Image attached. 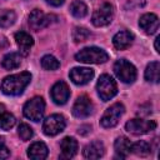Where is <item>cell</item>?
I'll list each match as a JSON object with an SVG mask.
<instances>
[{
  "label": "cell",
  "mask_w": 160,
  "mask_h": 160,
  "mask_svg": "<svg viewBox=\"0 0 160 160\" xmlns=\"http://www.w3.org/2000/svg\"><path fill=\"white\" fill-rule=\"evenodd\" d=\"M45 1L48 4H50V5H52V6H60V5L64 4L65 0H45Z\"/></svg>",
  "instance_id": "1f68e13d"
},
{
  "label": "cell",
  "mask_w": 160,
  "mask_h": 160,
  "mask_svg": "<svg viewBox=\"0 0 160 160\" xmlns=\"http://www.w3.org/2000/svg\"><path fill=\"white\" fill-rule=\"evenodd\" d=\"M16 20V14L12 10L2 9L0 10V28H9Z\"/></svg>",
  "instance_id": "cb8c5ba5"
},
{
  "label": "cell",
  "mask_w": 160,
  "mask_h": 160,
  "mask_svg": "<svg viewBox=\"0 0 160 160\" xmlns=\"http://www.w3.org/2000/svg\"><path fill=\"white\" fill-rule=\"evenodd\" d=\"M70 12L75 18L81 19V18H84L88 14V6L81 0H74L71 2V5H70Z\"/></svg>",
  "instance_id": "d4e9b609"
},
{
  "label": "cell",
  "mask_w": 160,
  "mask_h": 160,
  "mask_svg": "<svg viewBox=\"0 0 160 160\" xmlns=\"http://www.w3.org/2000/svg\"><path fill=\"white\" fill-rule=\"evenodd\" d=\"M131 151L138 156H148L151 151V146L149 145V142L140 140L135 144H131Z\"/></svg>",
  "instance_id": "484cf974"
},
{
  "label": "cell",
  "mask_w": 160,
  "mask_h": 160,
  "mask_svg": "<svg viewBox=\"0 0 160 160\" xmlns=\"http://www.w3.org/2000/svg\"><path fill=\"white\" fill-rule=\"evenodd\" d=\"M126 131H129L132 135H142L148 134L156 129V121L155 120H142V119H132L129 120L125 124Z\"/></svg>",
  "instance_id": "9c48e42d"
},
{
  "label": "cell",
  "mask_w": 160,
  "mask_h": 160,
  "mask_svg": "<svg viewBox=\"0 0 160 160\" xmlns=\"http://www.w3.org/2000/svg\"><path fill=\"white\" fill-rule=\"evenodd\" d=\"M60 150L62 159H71L78 151V141L74 138L66 136L60 142Z\"/></svg>",
  "instance_id": "ac0fdd59"
},
{
  "label": "cell",
  "mask_w": 160,
  "mask_h": 160,
  "mask_svg": "<svg viewBox=\"0 0 160 160\" xmlns=\"http://www.w3.org/2000/svg\"><path fill=\"white\" fill-rule=\"evenodd\" d=\"M92 111V102L86 95H81L76 99L72 106V115L75 118H86Z\"/></svg>",
  "instance_id": "7c38bea8"
},
{
  "label": "cell",
  "mask_w": 160,
  "mask_h": 160,
  "mask_svg": "<svg viewBox=\"0 0 160 160\" xmlns=\"http://www.w3.org/2000/svg\"><path fill=\"white\" fill-rule=\"evenodd\" d=\"M114 72L125 84H131L136 80V69L135 66L126 61L125 59H120L114 64Z\"/></svg>",
  "instance_id": "277c9868"
},
{
  "label": "cell",
  "mask_w": 160,
  "mask_h": 160,
  "mask_svg": "<svg viewBox=\"0 0 160 160\" xmlns=\"http://www.w3.org/2000/svg\"><path fill=\"white\" fill-rule=\"evenodd\" d=\"M50 96L55 104L64 105L70 98V89H69L68 84L62 80L55 82L50 90Z\"/></svg>",
  "instance_id": "8fae6325"
},
{
  "label": "cell",
  "mask_w": 160,
  "mask_h": 160,
  "mask_svg": "<svg viewBox=\"0 0 160 160\" xmlns=\"http://www.w3.org/2000/svg\"><path fill=\"white\" fill-rule=\"evenodd\" d=\"M159 40H160V36H156V39H155V50H156V52H160V50H159Z\"/></svg>",
  "instance_id": "d6a6232c"
},
{
  "label": "cell",
  "mask_w": 160,
  "mask_h": 160,
  "mask_svg": "<svg viewBox=\"0 0 160 160\" xmlns=\"http://www.w3.org/2000/svg\"><path fill=\"white\" fill-rule=\"evenodd\" d=\"M104 152H105L104 144L99 140L89 142L82 150V154L86 159H99L104 155Z\"/></svg>",
  "instance_id": "e0dca14e"
},
{
  "label": "cell",
  "mask_w": 160,
  "mask_h": 160,
  "mask_svg": "<svg viewBox=\"0 0 160 160\" xmlns=\"http://www.w3.org/2000/svg\"><path fill=\"white\" fill-rule=\"evenodd\" d=\"M139 26L144 30V32L151 35L159 29V18L152 12H146L140 18Z\"/></svg>",
  "instance_id": "5bb4252c"
},
{
  "label": "cell",
  "mask_w": 160,
  "mask_h": 160,
  "mask_svg": "<svg viewBox=\"0 0 160 160\" xmlns=\"http://www.w3.org/2000/svg\"><path fill=\"white\" fill-rule=\"evenodd\" d=\"M30 80H31V74L28 71H22L20 74L6 76L1 82V90L5 95L18 96L22 94L25 88L29 85Z\"/></svg>",
  "instance_id": "6da1fadb"
},
{
  "label": "cell",
  "mask_w": 160,
  "mask_h": 160,
  "mask_svg": "<svg viewBox=\"0 0 160 160\" xmlns=\"http://www.w3.org/2000/svg\"><path fill=\"white\" fill-rule=\"evenodd\" d=\"M145 0H125V8H139V6H144Z\"/></svg>",
  "instance_id": "4dcf8cb0"
},
{
  "label": "cell",
  "mask_w": 160,
  "mask_h": 160,
  "mask_svg": "<svg viewBox=\"0 0 160 160\" xmlns=\"http://www.w3.org/2000/svg\"><path fill=\"white\" fill-rule=\"evenodd\" d=\"M132 40H134V35L130 31L121 30V31H119V32H116L114 35L112 44H114L115 49H118V50H125V49H128L131 45Z\"/></svg>",
  "instance_id": "2e32d148"
},
{
  "label": "cell",
  "mask_w": 160,
  "mask_h": 160,
  "mask_svg": "<svg viewBox=\"0 0 160 160\" xmlns=\"http://www.w3.org/2000/svg\"><path fill=\"white\" fill-rule=\"evenodd\" d=\"M96 90H98V94L100 96V99L102 101H108L110 99H112L116 92H118V86H116V82L115 80L108 75V74H102L98 82H96Z\"/></svg>",
  "instance_id": "3957f363"
},
{
  "label": "cell",
  "mask_w": 160,
  "mask_h": 160,
  "mask_svg": "<svg viewBox=\"0 0 160 160\" xmlns=\"http://www.w3.org/2000/svg\"><path fill=\"white\" fill-rule=\"evenodd\" d=\"M75 60L84 64H102L109 60V54L96 46H89L81 49L75 54Z\"/></svg>",
  "instance_id": "7a4b0ae2"
},
{
  "label": "cell",
  "mask_w": 160,
  "mask_h": 160,
  "mask_svg": "<svg viewBox=\"0 0 160 160\" xmlns=\"http://www.w3.org/2000/svg\"><path fill=\"white\" fill-rule=\"evenodd\" d=\"M14 38H15V41H16L19 49H20V54L24 55V56H26L30 52L31 46L34 45L32 38L30 36V34H28L25 31H18V32H15Z\"/></svg>",
  "instance_id": "9a60e30c"
},
{
  "label": "cell",
  "mask_w": 160,
  "mask_h": 160,
  "mask_svg": "<svg viewBox=\"0 0 160 160\" xmlns=\"http://www.w3.org/2000/svg\"><path fill=\"white\" fill-rule=\"evenodd\" d=\"M32 135H34L32 129H31L28 124L22 122V124L19 125V136H20V139H21L22 141H28V140H30V139L32 138Z\"/></svg>",
  "instance_id": "f1b7e54d"
},
{
  "label": "cell",
  "mask_w": 160,
  "mask_h": 160,
  "mask_svg": "<svg viewBox=\"0 0 160 160\" xmlns=\"http://www.w3.org/2000/svg\"><path fill=\"white\" fill-rule=\"evenodd\" d=\"M20 62H21V56L18 52H9L1 60L2 68L8 69V70H12V69L19 68L20 66Z\"/></svg>",
  "instance_id": "7402d4cb"
},
{
  "label": "cell",
  "mask_w": 160,
  "mask_h": 160,
  "mask_svg": "<svg viewBox=\"0 0 160 160\" xmlns=\"http://www.w3.org/2000/svg\"><path fill=\"white\" fill-rule=\"evenodd\" d=\"M124 111H125V108H124L122 104H120V102L112 104L110 108L106 109V111L104 112L102 118L100 119L101 126H102V128H106V129L114 128V126L119 122V120H120V118L122 116Z\"/></svg>",
  "instance_id": "8992f818"
},
{
  "label": "cell",
  "mask_w": 160,
  "mask_h": 160,
  "mask_svg": "<svg viewBox=\"0 0 160 160\" xmlns=\"http://www.w3.org/2000/svg\"><path fill=\"white\" fill-rule=\"evenodd\" d=\"M56 16L51 14H45L40 9H34L29 15V26L34 31H39L46 26H49L52 20H55Z\"/></svg>",
  "instance_id": "ba28073f"
},
{
  "label": "cell",
  "mask_w": 160,
  "mask_h": 160,
  "mask_svg": "<svg viewBox=\"0 0 160 160\" xmlns=\"http://www.w3.org/2000/svg\"><path fill=\"white\" fill-rule=\"evenodd\" d=\"M112 15H114V10H112V6L109 4V2H104L98 10H95V12L92 14V18H91V22L100 28V26H105L111 22L112 20Z\"/></svg>",
  "instance_id": "30bf717a"
},
{
  "label": "cell",
  "mask_w": 160,
  "mask_h": 160,
  "mask_svg": "<svg viewBox=\"0 0 160 160\" xmlns=\"http://www.w3.org/2000/svg\"><path fill=\"white\" fill-rule=\"evenodd\" d=\"M24 115L25 118L32 120V121H39L42 119L44 116V111H45V102L44 99L40 96H35L32 99H30L29 101L25 102L24 105Z\"/></svg>",
  "instance_id": "5b68a950"
},
{
  "label": "cell",
  "mask_w": 160,
  "mask_h": 160,
  "mask_svg": "<svg viewBox=\"0 0 160 160\" xmlns=\"http://www.w3.org/2000/svg\"><path fill=\"white\" fill-rule=\"evenodd\" d=\"M10 155V150L5 144V139L0 136V159H6Z\"/></svg>",
  "instance_id": "f546056e"
},
{
  "label": "cell",
  "mask_w": 160,
  "mask_h": 160,
  "mask_svg": "<svg viewBox=\"0 0 160 160\" xmlns=\"http://www.w3.org/2000/svg\"><path fill=\"white\" fill-rule=\"evenodd\" d=\"M90 38V31L85 28H81V26H76L74 30H72V39L75 42H81V41H85Z\"/></svg>",
  "instance_id": "83f0119b"
},
{
  "label": "cell",
  "mask_w": 160,
  "mask_h": 160,
  "mask_svg": "<svg viewBox=\"0 0 160 160\" xmlns=\"http://www.w3.org/2000/svg\"><path fill=\"white\" fill-rule=\"evenodd\" d=\"M48 146L41 142V141H36L34 144H31L28 149V156L30 159H34V160H42L48 156Z\"/></svg>",
  "instance_id": "d6986e66"
},
{
  "label": "cell",
  "mask_w": 160,
  "mask_h": 160,
  "mask_svg": "<svg viewBox=\"0 0 160 160\" xmlns=\"http://www.w3.org/2000/svg\"><path fill=\"white\" fill-rule=\"evenodd\" d=\"M159 70H160V64L159 61H152L146 66L145 70V79L150 82H159Z\"/></svg>",
  "instance_id": "603a6c76"
},
{
  "label": "cell",
  "mask_w": 160,
  "mask_h": 160,
  "mask_svg": "<svg viewBox=\"0 0 160 160\" xmlns=\"http://www.w3.org/2000/svg\"><path fill=\"white\" fill-rule=\"evenodd\" d=\"M41 66L45 69V70H56L60 68V62L59 60L52 56V55H45L41 58Z\"/></svg>",
  "instance_id": "4316f807"
},
{
  "label": "cell",
  "mask_w": 160,
  "mask_h": 160,
  "mask_svg": "<svg viewBox=\"0 0 160 160\" xmlns=\"http://www.w3.org/2000/svg\"><path fill=\"white\" fill-rule=\"evenodd\" d=\"M69 76L76 85H85L94 78V70L90 68H74L70 70Z\"/></svg>",
  "instance_id": "4fadbf2b"
},
{
  "label": "cell",
  "mask_w": 160,
  "mask_h": 160,
  "mask_svg": "<svg viewBox=\"0 0 160 160\" xmlns=\"http://www.w3.org/2000/svg\"><path fill=\"white\" fill-rule=\"evenodd\" d=\"M14 125H15V116L6 110L5 105L0 104V129L10 130Z\"/></svg>",
  "instance_id": "44dd1931"
},
{
  "label": "cell",
  "mask_w": 160,
  "mask_h": 160,
  "mask_svg": "<svg viewBox=\"0 0 160 160\" xmlns=\"http://www.w3.org/2000/svg\"><path fill=\"white\" fill-rule=\"evenodd\" d=\"M115 152L120 158H126L131 151V142L125 136H119L114 142Z\"/></svg>",
  "instance_id": "ffe728a7"
},
{
  "label": "cell",
  "mask_w": 160,
  "mask_h": 160,
  "mask_svg": "<svg viewBox=\"0 0 160 160\" xmlns=\"http://www.w3.org/2000/svg\"><path fill=\"white\" fill-rule=\"evenodd\" d=\"M65 126H66L65 118L62 115H60V114H52V115L48 116L44 120L42 131L48 136H55L59 132L64 131Z\"/></svg>",
  "instance_id": "52a82bcc"
}]
</instances>
